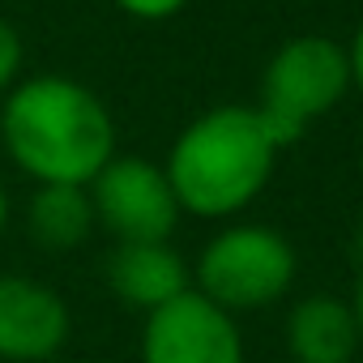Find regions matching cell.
I'll use <instances>...</instances> for the list:
<instances>
[{
    "instance_id": "12",
    "label": "cell",
    "mask_w": 363,
    "mask_h": 363,
    "mask_svg": "<svg viewBox=\"0 0 363 363\" xmlns=\"http://www.w3.org/2000/svg\"><path fill=\"white\" fill-rule=\"evenodd\" d=\"M18 69H22V39L5 18H0V90L18 77Z\"/></svg>"
},
{
    "instance_id": "15",
    "label": "cell",
    "mask_w": 363,
    "mask_h": 363,
    "mask_svg": "<svg viewBox=\"0 0 363 363\" xmlns=\"http://www.w3.org/2000/svg\"><path fill=\"white\" fill-rule=\"evenodd\" d=\"M5 223H9V197H5V189H0V231H5Z\"/></svg>"
},
{
    "instance_id": "5",
    "label": "cell",
    "mask_w": 363,
    "mask_h": 363,
    "mask_svg": "<svg viewBox=\"0 0 363 363\" xmlns=\"http://www.w3.org/2000/svg\"><path fill=\"white\" fill-rule=\"evenodd\" d=\"M94 223L120 244H167L179 223V201L162 167L145 158H111L90 179Z\"/></svg>"
},
{
    "instance_id": "6",
    "label": "cell",
    "mask_w": 363,
    "mask_h": 363,
    "mask_svg": "<svg viewBox=\"0 0 363 363\" xmlns=\"http://www.w3.org/2000/svg\"><path fill=\"white\" fill-rule=\"evenodd\" d=\"M141 363H244V337L231 312L184 291L145 316Z\"/></svg>"
},
{
    "instance_id": "4",
    "label": "cell",
    "mask_w": 363,
    "mask_h": 363,
    "mask_svg": "<svg viewBox=\"0 0 363 363\" xmlns=\"http://www.w3.org/2000/svg\"><path fill=\"white\" fill-rule=\"evenodd\" d=\"M295 248L286 235H278L274 227H227L218 231L193 269V291H201L210 303H218L223 312H257L278 303L291 282H295Z\"/></svg>"
},
{
    "instance_id": "16",
    "label": "cell",
    "mask_w": 363,
    "mask_h": 363,
    "mask_svg": "<svg viewBox=\"0 0 363 363\" xmlns=\"http://www.w3.org/2000/svg\"><path fill=\"white\" fill-rule=\"evenodd\" d=\"M354 257H359V265H363V227H359V235H354Z\"/></svg>"
},
{
    "instance_id": "8",
    "label": "cell",
    "mask_w": 363,
    "mask_h": 363,
    "mask_svg": "<svg viewBox=\"0 0 363 363\" xmlns=\"http://www.w3.org/2000/svg\"><path fill=\"white\" fill-rule=\"evenodd\" d=\"M107 286L116 291V299L150 316L175 295L193 291V274L171 244H116V252L107 257Z\"/></svg>"
},
{
    "instance_id": "9",
    "label": "cell",
    "mask_w": 363,
    "mask_h": 363,
    "mask_svg": "<svg viewBox=\"0 0 363 363\" xmlns=\"http://www.w3.org/2000/svg\"><path fill=\"white\" fill-rule=\"evenodd\" d=\"M359 342L354 312L337 295H308L286 316V346L295 363H350Z\"/></svg>"
},
{
    "instance_id": "11",
    "label": "cell",
    "mask_w": 363,
    "mask_h": 363,
    "mask_svg": "<svg viewBox=\"0 0 363 363\" xmlns=\"http://www.w3.org/2000/svg\"><path fill=\"white\" fill-rule=\"evenodd\" d=\"M189 0H116V9L137 18V22H162V18H175Z\"/></svg>"
},
{
    "instance_id": "17",
    "label": "cell",
    "mask_w": 363,
    "mask_h": 363,
    "mask_svg": "<svg viewBox=\"0 0 363 363\" xmlns=\"http://www.w3.org/2000/svg\"><path fill=\"white\" fill-rule=\"evenodd\" d=\"M359 179H363V158H359Z\"/></svg>"
},
{
    "instance_id": "2",
    "label": "cell",
    "mask_w": 363,
    "mask_h": 363,
    "mask_svg": "<svg viewBox=\"0 0 363 363\" xmlns=\"http://www.w3.org/2000/svg\"><path fill=\"white\" fill-rule=\"evenodd\" d=\"M274 158L278 145L257 107H214L175 137L162 171L179 210L197 218H231L269 184Z\"/></svg>"
},
{
    "instance_id": "10",
    "label": "cell",
    "mask_w": 363,
    "mask_h": 363,
    "mask_svg": "<svg viewBox=\"0 0 363 363\" xmlns=\"http://www.w3.org/2000/svg\"><path fill=\"white\" fill-rule=\"evenodd\" d=\"M26 227L30 240L48 252H69L82 248L90 240L94 223V206H90V189L77 184H39V193L26 206Z\"/></svg>"
},
{
    "instance_id": "13",
    "label": "cell",
    "mask_w": 363,
    "mask_h": 363,
    "mask_svg": "<svg viewBox=\"0 0 363 363\" xmlns=\"http://www.w3.org/2000/svg\"><path fill=\"white\" fill-rule=\"evenodd\" d=\"M346 56H350V86L363 94V22H359V30H354V43L346 48Z\"/></svg>"
},
{
    "instance_id": "1",
    "label": "cell",
    "mask_w": 363,
    "mask_h": 363,
    "mask_svg": "<svg viewBox=\"0 0 363 363\" xmlns=\"http://www.w3.org/2000/svg\"><path fill=\"white\" fill-rule=\"evenodd\" d=\"M9 158L39 184H77L116 158V124L107 103L73 77H30L5 103Z\"/></svg>"
},
{
    "instance_id": "3",
    "label": "cell",
    "mask_w": 363,
    "mask_h": 363,
    "mask_svg": "<svg viewBox=\"0 0 363 363\" xmlns=\"http://www.w3.org/2000/svg\"><path fill=\"white\" fill-rule=\"evenodd\" d=\"M350 90V56L337 39L325 35H299L282 43L261 77V124L269 141L282 150L303 137L308 120L337 107V99Z\"/></svg>"
},
{
    "instance_id": "14",
    "label": "cell",
    "mask_w": 363,
    "mask_h": 363,
    "mask_svg": "<svg viewBox=\"0 0 363 363\" xmlns=\"http://www.w3.org/2000/svg\"><path fill=\"white\" fill-rule=\"evenodd\" d=\"M350 312H354V325H359V337H363V278H359V286H354V303H350Z\"/></svg>"
},
{
    "instance_id": "7",
    "label": "cell",
    "mask_w": 363,
    "mask_h": 363,
    "mask_svg": "<svg viewBox=\"0 0 363 363\" xmlns=\"http://www.w3.org/2000/svg\"><path fill=\"white\" fill-rule=\"evenodd\" d=\"M65 342H69L65 299L26 274H0V359L43 363Z\"/></svg>"
}]
</instances>
